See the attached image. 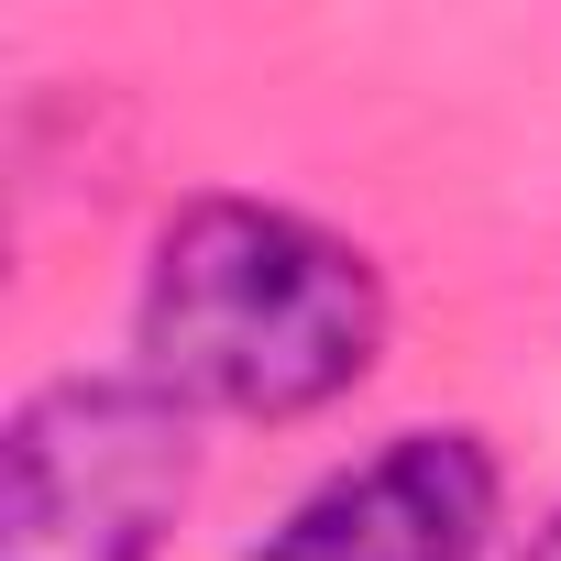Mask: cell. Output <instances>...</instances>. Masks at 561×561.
<instances>
[{
  "instance_id": "obj_1",
  "label": "cell",
  "mask_w": 561,
  "mask_h": 561,
  "mask_svg": "<svg viewBox=\"0 0 561 561\" xmlns=\"http://www.w3.org/2000/svg\"><path fill=\"white\" fill-rule=\"evenodd\" d=\"M144 375L198 419H309L386 353V275L364 242L275 198H187L133 298Z\"/></svg>"
},
{
  "instance_id": "obj_2",
  "label": "cell",
  "mask_w": 561,
  "mask_h": 561,
  "mask_svg": "<svg viewBox=\"0 0 561 561\" xmlns=\"http://www.w3.org/2000/svg\"><path fill=\"white\" fill-rule=\"evenodd\" d=\"M198 495V408L133 375H56L0 440V561H154Z\"/></svg>"
},
{
  "instance_id": "obj_3",
  "label": "cell",
  "mask_w": 561,
  "mask_h": 561,
  "mask_svg": "<svg viewBox=\"0 0 561 561\" xmlns=\"http://www.w3.org/2000/svg\"><path fill=\"white\" fill-rule=\"evenodd\" d=\"M495 451L484 430H397L386 451L309 484L242 561H473L495 539Z\"/></svg>"
},
{
  "instance_id": "obj_4",
  "label": "cell",
  "mask_w": 561,
  "mask_h": 561,
  "mask_svg": "<svg viewBox=\"0 0 561 561\" xmlns=\"http://www.w3.org/2000/svg\"><path fill=\"white\" fill-rule=\"evenodd\" d=\"M517 561H561V517H550V528H528V550H517Z\"/></svg>"
}]
</instances>
